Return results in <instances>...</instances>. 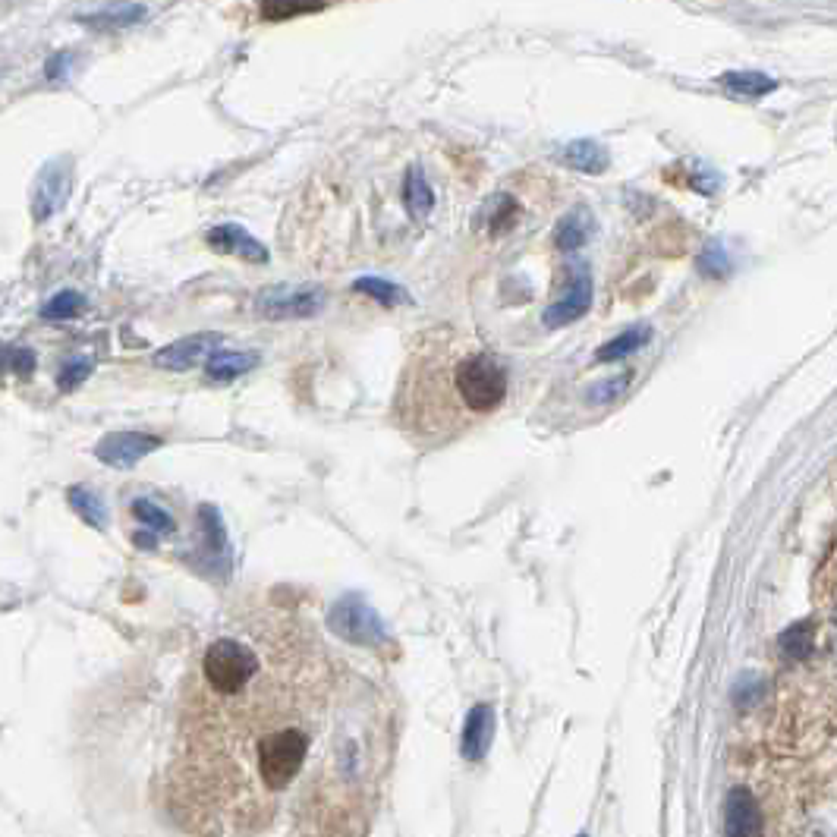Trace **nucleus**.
Here are the masks:
<instances>
[{
  "mask_svg": "<svg viewBox=\"0 0 837 837\" xmlns=\"http://www.w3.org/2000/svg\"><path fill=\"white\" fill-rule=\"evenodd\" d=\"M375 690L287 624L211 639L189 683L170 797L192 837L265 831L318 778L340 727ZM303 790V793H306Z\"/></svg>",
  "mask_w": 837,
  "mask_h": 837,
  "instance_id": "1",
  "label": "nucleus"
},
{
  "mask_svg": "<svg viewBox=\"0 0 837 837\" xmlns=\"http://www.w3.org/2000/svg\"><path fill=\"white\" fill-rule=\"evenodd\" d=\"M649 337H652V331L646 325H636V328H630L624 334H617L614 340H608L605 347L595 353V359L598 362H617V359H624V356H630V353L646 347Z\"/></svg>",
  "mask_w": 837,
  "mask_h": 837,
  "instance_id": "16",
  "label": "nucleus"
},
{
  "mask_svg": "<svg viewBox=\"0 0 837 837\" xmlns=\"http://www.w3.org/2000/svg\"><path fill=\"white\" fill-rule=\"evenodd\" d=\"M403 205L406 211H410V218L416 221H425L428 218V211H432V189H428L425 177L419 174V167H410V174H406V183H403Z\"/></svg>",
  "mask_w": 837,
  "mask_h": 837,
  "instance_id": "15",
  "label": "nucleus"
},
{
  "mask_svg": "<svg viewBox=\"0 0 837 837\" xmlns=\"http://www.w3.org/2000/svg\"><path fill=\"white\" fill-rule=\"evenodd\" d=\"M353 290L378 299V303H384V306L410 303V293H406L403 287H397V284H391V281H381V277H359V281L353 284Z\"/></svg>",
  "mask_w": 837,
  "mask_h": 837,
  "instance_id": "19",
  "label": "nucleus"
},
{
  "mask_svg": "<svg viewBox=\"0 0 837 837\" xmlns=\"http://www.w3.org/2000/svg\"><path fill=\"white\" fill-rule=\"evenodd\" d=\"M133 513L139 517V523H145L148 529L158 532V535H170V532H174V520H170V513H164V510H161L158 504H152V501L139 498V501L133 504Z\"/></svg>",
  "mask_w": 837,
  "mask_h": 837,
  "instance_id": "23",
  "label": "nucleus"
},
{
  "mask_svg": "<svg viewBox=\"0 0 837 837\" xmlns=\"http://www.w3.org/2000/svg\"><path fill=\"white\" fill-rule=\"evenodd\" d=\"M721 85L740 98H762L778 89V79H771L768 73H759V70H731L721 76Z\"/></svg>",
  "mask_w": 837,
  "mask_h": 837,
  "instance_id": "13",
  "label": "nucleus"
},
{
  "mask_svg": "<svg viewBox=\"0 0 837 837\" xmlns=\"http://www.w3.org/2000/svg\"><path fill=\"white\" fill-rule=\"evenodd\" d=\"M564 161L576 170H583V174H602L608 167V152L592 139H579L564 148Z\"/></svg>",
  "mask_w": 837,
  "mask_h": 837,
  "instance_id": "14",
  "label": "nucleus"
},
{
  "mask_svg": "<svg viewBox=\"0 0 837 837\" xmlns=\"http://www.w3.org/2000/svg\"><path fill=\"white\" fill-rule=\"evenodd\" d=\"M724 834L727 837H759L762 834V812L756 797L746 787H734L727 793L724 806Z\"/></svg>",
  "mask_w": 837,
  "mask_h": 837,
  "instance_id": "7",
  "label": "nucleus"
},
{
  "mask_svg": "<svg viewBox=\"0 0 837 837\" xmlns=\"http://www.w3.org/2000/svg\"><path fill=\"white\" fill-rule=\"evenodd\" d=\"M221 343V337L218 334H196V337H183V340H177V343H170V347H164V350H158L155 353V366L158 369H174V372H186V369H192L196 366V362L202 359V356H214Z\"/></svg>",
  "mask_w": 837,
  "mask_h": 837,
  "instance_id": "8",
  "label": "nucleus"
},
{
  "mask_svg": "<svg viewBox=\"0 0 837 837\" xmlns=\"http://www.w3.org/2000/svg\"><path fill=\"white\" fill-rule=\"evenodd\" d=\"M67 498H70V507H73L92 529H104V526H107V507L101 504L98 495H92L89 488L76 485V488H70Z\"/></svg>",
  "mask_w": 837,
  "mask_h": 837,
  "instance_id": "18",
  "label": "nucleus"
},
{
  "mask_svg": "<svg viewBox=\"0 0 837 837\" xmlns=\"http://www.w3.org/2000/svg\"><path fill=\"white\" fill-rule=\"evenodd\" d=\"M759 696H762V680L749 677V674L737 683V690H734V702L740 708H753L759 702Z\"/></svg>",
  "mask_w": 837,
  "mask_h": 837,
  "instance_id": "27",
  "label": "nucleus"
},
{
  "mask_svg": "<svg viewBox=\"0 0 837 837\" xmlns=\"http://www.w3.org/2000/svg\"><path fill=\"white\" fill-rule=\"evenodd\" d=\"M67 189H70V174L63 170V164H51L45 174L38 177V186L32 192L35 218L38 221L51 218V214L63 205V199H67Z\"/></svg>",
  "mask_w": 837,
  "mask_h": 837,
  "instance_id": "10",
  "label": "nucleus"
},
{
  "mask_svg": "<svg viewBox=\"0 0 837 837\" xmlns=\"http://www.w3.org/2000/svg\"><path fill=\"white\" fill-rule=\"evenodd\" d=\"M7 369L13 375H32L35 372V353L26 347H10L7 350Z\"/></svg>",
  "mask_w": 837,
  "mask_h": 837,
  "instance_id": "26",
  "label": "nucleus"
},
{
  "mask_svg": "<svg viewBox=\"0 0 837 837\" xmlns=\"http://www.w3.org/2000/svg\"><path fill=\"white\" fill-rule=\"evenodd\" d=\"M589 306H592V277H589L586 268H579L570 277L567 293L545 312V325L548 328H564V325H570V321L583 318L589 312Z\"/></svg>",
  "mask_w": 837,
  "mask_h": 837,
  "instance_id": "5",
  "label": "nucleus"
},
{
  "mask_svg": "<svg viewBox=\"0 0 837 837\" xmlns=\"http://www.w3.org/2000/svg\"><path fill=\"white\" fill-rule=\"evenodd\" d=\"M781 652L790 661H803L812 652V624L809 620H800V624H793L781 633Z\"/></svg>",
  "mask_w": 837,
  "mask_h": 837,
  "instance_id": "20",
  "label": "nucleus"
},
{
  "mask_svg": "<svg viewBox=\"0 0 837 837\" xmlns=\"http://www.w3.org/2000/svg\"><path fill=\"white\" fill-rule=\"evenodd\" d=\"M633 384V372H620V375H614V378H605V381H598L595 388H589V394H586V400L589 403H614V400H620L627 394V388Z\"/></svg>",
  "mask_w": 837,
  "mask_h": 837,
  "instance_id": "22",
  "label": "nucleus"
},
{
  "mask_svg": "<svg viewBox=\"0 0 837 837\" xmlns=\"http://www.w3.org/2000/svg\"><path fill=\"white\" fill-rule=\"evenodd\" d=\"M328 624L334 633L356 642V646H381V642L388 639L378 614L362 602V598H340L328 614Z\"/></svg>",
  "mask_w": 837,
  "mask_h": 837,
  "instance_id": "3",
  "label": "nucleus"
},
{
  "mask_svg": "<svg viewBox=\"0 0 837 837\" xmlns=\"http://www.w3.org/2000/svg\"><path fill=\"white\" fill-rule=\"evenodd\" d=\"M589 236H592V214L586 208H579V211L570 214V218L561 221V227H557V233H554V240H557V246H561L564 252H570V249L583 246Z\"/></svg>",
  "mask_w": 837,
  "mask_h": 837,
  "instance_id": "17",
  "label": "nucleus"
},
{
  "mask_svg": "<svg viewBox=\"0 0 837 837\" xmlns=\"http://www.w3.org/2000/svg\"><path fill=\"white\" fill-rule=\"evenodd\" d=\"M507 397L504 362L460 331L419 340L397 381L394 422L419 447H438L479 425Z\"/></svg>",
  "mask_w": 837,
  "mask_h": 837,
  "instance_id": "2",
  "label": "nucleus"
},
{
  "mask_svg": "<svg viewBox=\"0 0 837 837\" xmlns=\"http://www.w3.org/2000/svg\"><path fill=\"white\" fill-rule=\"evenodd\" d=\"M208 243L214 249H221V252H236V255H243V259H252V262H265L268 259V252L259 240H252V236L243 230V227H236V224H221V227H214L208 233Z\"/></svg>",
  "mask_w": 837,
  "mask_h": 837,
  "instance_id": "11",
  "label": "nucleus"
},
{
  "mask_svg": "<svg viewBox=\"0 0 837 837\" xmlns=\"http://www.w3.org/2000/svg\"><path fill=\"white\" fill-rule=\"evenodd\" d=\"M576 837H586V834H576Z\"/></svg>",
  "mask_w": 837,
  "mask_h": 837,
  "instance_id": "30",
  "label": "nucleus"
},
{
  "mask_svg": "<svg viewBox=\"0 0 837 837\" xmlns=\"http://www.w3.org/2000/svg\"><path fill=\"white\" fill-rule=\"evenodd\" d=\"M495 740V708L479 702L469 708V715L463 721V737H460V753L466 762H482L485 753Z\"/></svg>",
  "mask_w": 837,
  "mask_h": 837,
  "instance_id": "6",
  "label": "nucleus"
},
{
  "mask_svg": "<svg viewBox=\"0 0 837 837\" xmlns=\"http://www.w3.org/2000/svg\"><path fill=\"white\" fill-rule=\"evenodd\" d=\"M92 375V362L89 359H73L70 366H63L60 375H57V384H60V391H73L79 388V384Z\"/></svg>",
  "mask_w": 837,
  "mask_h": 837,
  "instance_id": "24",
  "label": "nucleus"
},
{
  "mask_svg": "<svg viewBox=\"0 0 837 837\" xmlns=\"http://www.w3.org/2000/svg\"><path fill=\"white\" fill-rule=\"evenodd\" d=\"M325 306V296L318 290H296V287H277L259 296V309L268 318H309Z\"/></svg>",
  "mask_w": 837,
  "mask_h": 837,
  "instance_id": "4",
  "label": "nucleus"
},
{
  "mask_svg": "<svg viewBox=\"0 0 837 837\" xmlns=\"http://www.w3.org/2000/svg\"><path fill=\"white\" fill-rule=\"evenodd\" d=\"M139 16H145V7L130 4V7H101L95 19H111V26H130Z\"/></svg>",
  "mask_w": 837,
  "mask_h": 837,
  "instance_id": "25",
  "label": "nucleus"
},
{
  "mask_svg": "<svg viewBox=\"0 0 837 837\" xmlns=\"http://www.w3.org/2000/svg\"><path fill=\"white\" fill-rule=\"evenodd\" d=\"M834 624H837V614H834Z\"/></svg>",
  "mask_w": 837,
  "mask_h": 837,
  "instance_id": "31",
  "label": "nucleus"
},
{
  "mask_svg": "<svg viewBox=\"0 0 837 837\" xmlns=\"http://www.w3.org/2000/svg\"><path fill=\"white\" fill-rule=\"evenodd\" d=\"M158 444H161L158 438H148V435H139V432H117V435H107L95 447V454L111 466H133L145 454H152Z\"/></svg>",
  "mask_w": 837,
  "mask_h": 837,
  "instance_id": "9",
  "label": "nucleus"
},
{
  "mask_svg": "<svg viewBox=\"0 0 837 837\" xmlns=\"http://www.w3.org/2000/svg\"><path fill=\"white\" fill-rule=\"evenodd\" d=\"M702 268L708 271V274H715V277H721L724 271H727V255H724V249L721 246H712L705 252V259H702Z\"/></svg>",
  "mask_w": 837,
  "mask_h": 837,
  "instance_id": "29",
  "label": "nucleus"
},
{
  "mask_svg": "<svg viewBox=\"0 0 837 837\" xmlns=\"http://www.w3.org/2000/svg\"><path fill=\"white\" fill-rule=\"evenodd\" d=\"M259 10H262V16H265V19H274V23H281L284 16L315 13V10H321V7H318V4H312V7H306V4H262Z\"/></svg>",
  "mask_w": 837,
  "mask_h": 837,
  "instance_id": "28",
  "label": "nucleus"
},
{
  "mask_svg": "<svg viewBox=\"0 0 837 837\" xmlns=\"http://www.w3.org/2000/svg\"><path fill=\"white\" fill-rule=\"evenodd\" d=\"M85 306V299L73 290H60L54 299H48L45 309H41V318H48V321H67L73 315H79Z\"/></svg>",
  "mask_w": 837,
  "mask_h": 837,
  "instance_id": "21",
  "label": "nucleus"
},
{
  "mask_svg": "<svg viewBox=\"0 0 837 837\" xmlns=\"http://www.w3.org/2000/svg\"><path fill=\"white\" fill-rule=\"evenodd\" d=\"M259 366V356L255 353H236V350H218L208 362H205V372L214 381H233L246 375L249 369Z\"/></svg>",
  "mask_w": 837,
  "mask_h": 837,
  "instance_id": "12",
  "label": "nucleus"
}]
</instances>
